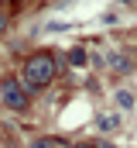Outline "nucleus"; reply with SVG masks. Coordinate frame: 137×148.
<instances>
[{
	"mask_svg": "<svg viewBox=\"0 0 137 148\" xmlns=\"http://www.w3.org/2000/svg\"><path fill=\"white\" fill-rule=\"evenodd\" d=\"M68 62L72 66H86V48H72L68 52Z\"/></svg>",
	"mask_w": 137,
	"mask_h": 148,
	"instance_id": "4",
	"label": "nucleus"
},
{
	"mask_svg": "<svg viewBox=\"0 0 137 148\" xmlns=\"http://www.w3.org/2000/svg\"><path fill=\"white\" fill-rule=\"evenodd\" d=\"M117 124H120L117 114H100V131H117Z\"/></svg>",
	"mask_w": 137,
	"mask_h": 148,
	"instance_id": "3",
	"label": "nucleus"
},
{
	"mask_svg": "<svg viewBox=\"0 0 137 148\" xmlns=\"http://www.w3.org/2000/svg\"><path fill=\"white\" fill-rule=\"evenodd\" d=\"M55 73H58V59L55 55H31L24 62V69H21V79H24L28 90H41V86H48L55 79Z\"/></svg>",
	"mask_w": 137,
	"mask_h": 148,
	"instance_id": "1",
	"label": "nucleus"
},
{
	"mask_svg": "<svg viewBox=\"0 0 137 148\" xmlns=\"http://www.w3.org/2000/svg\"><path fill=\"white\" fill-rule=\"evenodd\" d=\"M3 28H7V14L0 10V35H3Z\"/></svg>",
	"mask_w": 137,
	"mask_h": 148,
	"instance_id": "8",
	"label": "nucleus"
},
{
	"mask_svg": "<svg viewBox=\"0 0 137 148\" xmlns=\"http://www.w3.org/2000/svg\"><path fill=\"white\" fill-rule=\"evenodd\" d=\"M110 66H113V69H127V59L117 52V55H110Z\"/></svg>",
	"mask_w": 137,
	"mask_h": 148,
	"instance_id": "6",
	"label": "nucleus"
},
{
	"mask_svg": "<svg viewBox=\"0 0 137 148\" xmlns=\"http://www.w3.org/2000/svg\"><path fill=\"white\" fill-rule=\"evenodd\" d=\"M0 97H3V103L10 110H28V103H31V90L24 86V79H3Z\"/></svg>",
	"mask_w": 137,
	"mask_h": 148,
	"instance_id": "2",
	"label": "nucleus"
},
{
	"mask_svg": "<svg viewBox=\"0 0 137 148\" xmlns=\"http://www.w3.org/2000/svg\"><path fill=\"white\" fill-rule=\"evenodd\" d=\"M28 148H55V141H48V138H38V141H31Z\"/></svg>",
	"mask_w": 137,
	"mask_h": 148,
	"instance_id": "7",
	"label": "nucleus"
},
{
	"mask_svg": "<svg viewBox=\"0 0 137 148\" xmlns=\"http://www.w3.org/2000/svg\"><path fill=\"white\" fill-rule=\"evenodd\" d=\"M117 100H120V107H134V97H130V90H120V93H117Z\"/></svg>",
	"mask_w": 137,
	"mask_h": 148,
	"instance_id": "5",
	"label": "nucleus"
}]
</instances>
